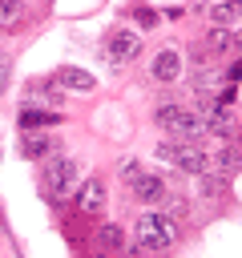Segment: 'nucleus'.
I'll use <instances>...</instances> for the list:
<instances>
[{
    "label": "nucleus",
    "mask_w": 242,
    "mask_h": 258,
    "mask_svg": "<svg viewBox=\"0 0 242 258\" xmlns=\"http://www.w3.org/2000/svg\"><path fill=\"white\" fill-rule=\"evenodd\" d=\"M121 177H129V181H137V177H141V169H137V161H133V157H125V161H121Z\"/></svg>",
    "instance_id": "a211bd4d"
},
{
    "label": "nucleus",
    "mask_w": 242,
    "mask_h": 258,
    "mask_svg": "<svg viewBox=\"0 0 242 258\" xmlns=\"http://www.w3.org/2000/svg\"><path fill=\"white\" fill-rule=\"evenodd\" d=\"M230 44H234V48L242 52V32H234V40H230Z\"/></svg>",
    "instance_id": "4be33fe9"
},
{
    "label": "nucleus",
    "mask_w": 242,
    "mask_h": 258,
    "mask_svg": "<svg viewBox=\"0 0 242 258\" xmlns=\"http://www.w3.org/2000/svg\"><path fill=\"white\" fill-rule=\"evenodd\" d=\"M77 206H81L85 214H97V210L105 206V185H101L97 177L81 181V189H77Z\"/></svg>",
    "instance_id": "1a4fd4ad"
},
{
    "label": "nucleus",
    "mask_w": 242,
    "mask_h": 258,
    "mask_svg": "<svg viewBox=\"0 0 242 258\" xmlns=\"http://www.w3.org/2000/svg\"><path fill=\"white\" fill-rule=\"evenodd\" d=\"M153 121H157L161 129H169L173 137H182V141H198V137L206 133L202 117H198L194 109H186V105H161V109L153 113Z\"/></svg>",
    "instance_id": "f03ea898"
},
{
    "label": "nucleus",
    "mask_w": 242,
    "mask_h": 258,
    "mask_svg": "<svg viewBox=\"0 0 242 258\" xmlns=\"http://www.w3.org/2000/svg\"><path fill=\"white\" fill-rule=\"evenodd\" d=\"M20 153H24V161H44V157H52V141L44 133H24L20 137Z\"/></svg>",
    "instance_id": "9d476101"
},
{
    "label": "nucleus",
    "mask_w": 242,
    "mask_h": 258,
    "mask_svg": "<svg viewBox=\"0 0 242 258\" xmlns=\"http://www.w3.org/2000/svg\"><path fill=\"white\" fill-rule=\"evenodd\" d=\"M141 52V40H137V32H113L109 40H105V56L113 60V64H125V60H133Z\"/></svg>",
    "instance_id": "423d86ee"
},
{
    "label": "nucleus",
    "mask_w": 242,
    "mask_h": 258,
    "mask_svg": "<svg viewBox=\"0 0 242 258\" xmlns=\"http://www.w3.org/2000/svg\"><path fill=\"white\" fill-rule=\"evenodd\" d=\"M137 20H141V24H157V12H149V8H141V12H137Z\"/></svg>",
    "instance_id": "aec40b11"
},
{
    "label": "nucleus",
    "mask_w": 242,
    "mask_h": 258,
    "mask_svg": "<svg viewBox=\"0 0 242 258\" xmlns=\"http://www.w3.org/2000/svg\"><path fill=\"white\" fill-rule=\"evenodd\" d=\"M97 238H101L105 250H125V230H121L117 222H105V226L97 230Z\"/></svg>",
    "instance_id": "4468645a"
},
{
    "label": "nucleus",
    "mask_w": 242,
    "mask_h": 258,
    "mask_svg": "<svg viewBox=\"0 0 242 258\" xmlns=\"http://www.w3.org/2000/svg\"><path fill=\"white\" fill-rule=\"evenodd\" d=\"M198 117H202L206 133H214V137H234V129H238V117H234V109H230V105H222L218 97H206Z\"/></svg>",
    "instance_id": "39448f33"
},
{
    "label": "nucleus",
    "mask_w": 242,
    "mask_h": 258,
    "mask_svg": "<svg viewBox=\"0 0 242 258\" xmlns=\"http://www.w3.org/2000/svg\"><path fill=\"white\" fill-rule=\"evenodd\" d=\"M133 194H137L141 202H161V198H165V181H161L157 173H141V177L133 181Z\"/></svg>",
    "instance_id": "9b49d317"
},
{
    "label": "nucleus",
    "mask_w": 242,
    "mask_h": 258,
    "mask_svg": "<svg viewBox=\"0 0 242 258\" xmlns=\"http://www.w3.org/2000/svg\"><path fill=\"white\" fill-rule=\"evenodd\" d=\"M4 81H8V56H0V89H4Z\"/></svg>",
    "instance_id": "412c9836"
},
{
    "label": "nucleus",
    "mask_w": 242,
    "mask_h": 258,
    "mask_svg": "<svg viewBox=\"0 0 242 258\" xmlns=\"http://www.w3.org/2000/svg\"><path fill=\"white\" fill-rule=\"evenodd\" d=\"M149 73H153V81H177V77H182V56H177L173 48H161V52L153 56Z\"/></svg>",
    "instance_id": "0eeeda50"
},
{
    "label": "nucleus",
    "mask_w": 242,
    "mask_h": 258,
    "mask_svg": "<svg viewBox=\"0 0 242 258\" xmlns=\"http://www.w3.org/2000/svg\"><path fill=\"white\" fill-rule=\"evenodd\" d=\"M230 4H238V8H242V0H230Z\"/></svg>",
    "instance_id": "5701e85b"
},
{
    "label": "nucleus",
    "mask_w": 242,
    "mask_h": 258,
    "mask_svg": "<svg viewBox=\"0 0 242 258\" xmlns=\"http://www.w3.org/2000/svg\"><path fill=\"white\" fill-rule=\"evenodd\" d=\"M73 185H77V165L69 157H48L44 169H40V189L48 198H65Z\"/></svg>",
    "instance_id": "20e7f679"
},
{
    "label": "nucleus",
    "mask_w": 242,
    "mask_h": 258,
    "mask_svg": "<svg viewBox=\"0 0 242 258\" xmlns=\"http://www.w3.org/2000/svg\"><path fill=\"white\" fill-rule=\"evenodd\" d=\"M210 161H214V169L230 173V169H238V161H242V149H238V145H222V149H218Z\"/></svg>",
    "instance_id": "ddd939ff"
},
{
    "label": "nucleus",
    "mask_w": 242,
    "mask_h": 258,
    "mask_svg": "<svg viewBox=\"0 0 242 258\" xmlns=\"http://www.w3.org/2000/svg\"><path fill=\"white\" fill-rule=\"evenodd\" d=\"M198 177H202V198H222V194H226V181L218 177V169H214V173L206 169V173H198Z\"/></svg>",
    "instance_id": "dca6fc26"
},
{
    "label": "nucleus",
    "mask_w": 242,
    "mask_h": 258,
    "mask_svg": "<svg viewBox=\"0 0 242 258\" xmlns=\"http://www.w3.org/2000/svg\"><path fill=\"white\" fill-rule=\"evenodd\" d=\"M40 125H60V113H44V109H20V129H40Z\"/></svg>",
    "instance_id": "f8f14e48"
},
{
    "label": "nucleus",
    "mask_w": 242,
    "mask_h": 258,
    "mask_svg": "<svg viewBox=\"0 0 242 258\" xmlns=\"http://www.w3.org/2000/svg\"><path fill=\"white\" fill-rule=\"evenodd\" d=\"M24 20V0H0V28H16Z\"/></svg>",
    "instance_id": "2eb2a0df"
},
{
    "label": "nucleus",
    "mask_w": 242,
    "mask_h": 258,
    "mask_svg": "<svg viewBox=\"0 0 242 258\" xmlns=\"http://www.w3.org/2000/svg\"><path fill=\"white\" fill-rule=\"evenodd\" d=\"M230 40H234V36H230L226 28H214V32H210V44H214V48H226Z\"/></svg>",
    "instance_id": "f3484780"
},
{
    "label": "nucleus",
    "mask_w": 242,
    "mask_h": 258,
    "mask_svg": "<svg viewBox=\"0 0 242 258\" xmlns=\"http://www.w3.org/2000/svg\"><path fill=\"white\" fill-rule=\"evenodd\" d=\"M157 157L161 161H169V165H177V169H186V173H206L210 169V157L194 145V141H161L157 145Z\"/></svg>",
    "instance_id": "7ed1b4c3"
},
{
    "label": "nucleus",
    "mask_w": 242,
    "mask_h": 258,
    "mask_svg": "<svg viewBox=\"0 0 242 258\" xmlns=\"http://www.w3.org/2000/svg\"><path fill=\"white\" fill-rule=\"evenodd\" d=\"M210 20H214V24H218V20H230V8H226V4H214V8H210Z\"/></svg>",
    "instance_id": "6ab92c4d"
},
{
    "label": "nucleus",
    "mask_w": 242,
    "mask_h": 258,
    "mask_svg": "<svg viewBox=\"0 0 242 258\" xmlns=\"http://www.w3.org/2000/svg\"><path fill=\"white\" fill-rule=\"evenodd\" d=\"M52 81L60 85V89H77V93H89L97 81H93V73H85V69H73V64H65V69H56L52 73Z\"/></svg>",
    "instance_id": "6e6552de"
},
{
    "label": "nucleus",
    "mask_w": 242,
    "mask_h": 258,
    "mask_svg": "<svg viewBox=\"0 0 242 258\" xmlns=\"http://www.w3.org/2000/svg\"><path fill=\"white\" fill-rule=\"evenodd\" d=\"M133 234H137V250L141 254H161V250H169L177 242V226L165 214H141Z\"/></svg>",
    "instance_id": "f257e3e1"
}]
</instances>
